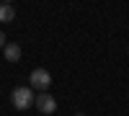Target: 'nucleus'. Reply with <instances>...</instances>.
I'll return each mask as SVG.
<instances>
[{"instance_id":"6e6552de","label":"nucleus","mask_w":129,"mask_h":116,"mask_svg":"<svg viewBox=\"0 0 129 116\" xmlns=\"http://www.w3.org/2000/svg\"><path fill=\"white\" fill-rule=\"evenodd\" d=\"M126 52H129V49H126Z\"/></svg>"},{"instance_id":"7ed1b4c3","label":"nucleus","mask_w":129,"mask_h":116,"mask_svg":"<svg viewBox=\"0 0 129 116\" xmlns=\"http://www.w3.org/2000/svg\"><path fill=\"white\" fill-rule=\"evenodd\" d=\"M34 106H36V108H39L41 113H54V111H57V101L52 98L49 93H39V96H36V103H34Z\"/></svg>"},{"instance_id":"20e7f679","label":"nucleus","mask_w":129,"mask_h":116,"mask_svg":"<svg viewBox=\"0 0 129 116\" xmlns=\"http://www.w3.org/2000/svg\"><path fill=\"white\" fill-rule=\"evenodd\" d=\"M3 54H5V62H18L21 59V47L18 44H5Z\"/></svg>"},{"instance_id":"f03ea898","label":"nucleus","mask_w":129,"mask_h":116,"mask_svg":"<svg viewBox=\"0 0 129 116\" xmlns=\"http://www.w3.org/2000/svg\"><path fill=\"white\" fill-rule=\"evenodd\" d=\"M28 83H31V88H34V90L47 93V90H49V85H52V75H49L44 67H36V70L28 75Z\"/></svg>"},{"instance_id":"423d86ee","label":"nucleus","mask_w":129,"mask_h":116,"mask_svg":"<svg viewBox=\"0 0 129 116\" xmlns=\"http://www.w3.org/2000/svg\"><path fill=\"white\" fill-rule=\"evenodd\" d=\"M0 49H5V34L0 31Z\"/></svg>"},{"instance_id":"39448f33","label":"nucleus","mask_w":129,"mask_h":116,"mask_svg":"<svg viewBox=\"0 0 129 116\" xmlns=\"http://www.w3.org/2000/svg\"><path fill=\"white\" fill-rule=\"evenodd\" d=\"M16 18V8L13 5H0V21H5V23H10V21H13Z\"/></svg>"},{"instance_id":"f257e3e1","label":"nucleus","mask_w":129,"mask_h":116,"mask_svg":"<svg viewBox=\"0 0 129 116\" xmlns=\"http://www.w3.org/2000/svg\"><path fill=\"white\" fill-rule=\"evenodd\" d=\"M10 101H13V106H16L18 111H26V108H31V106L36 103L34 88H31V85H21V88H16L13 93H10Z\"/></svg>"},{"instance_id":"0eeeda50","label":"nucleus","mask_w":129,"mask_h":116,"mask_svg":"<svg viewBox=\"0 0 129 116\" xmlns=\"http://www.w3.org/2000/svg\"><path fill=\"white\" fill-rule=\"evenodd\" d=\"M75 116H85V113H75Z\"/></svg>"}]
</instances>
